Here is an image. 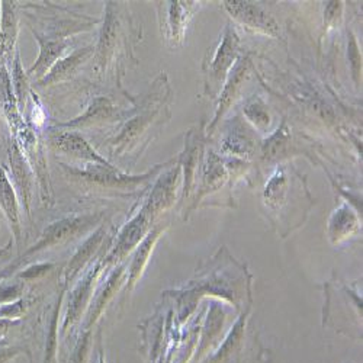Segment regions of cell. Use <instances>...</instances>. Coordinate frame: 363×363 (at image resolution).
I'll use <instances>...</instances> for the list:
<instances>
[{"label":"cell","mask_w":363,"mask_h":363,"mask_svg":"<svg viewBox=\"0 0 363 363\" xmlns=\"http://www.w3.org/2000/svg\"><path fill=\"white\" fill-rule=\"evenodd\" d=\"M304 148H299L294 140L292 130L284 119L282 124L259 144V157L263 163H285L291 160V155L302 153Z\"/></svg>","instance_id":"cell-21"},{"label":"cell","mask_w":363,"mask_h":363,"mask_svg":"<svg viewBox=\"0 0 363 363\" xmlns=\"http://www.w3.org/2000/svg\"><path fill=\"white\" fill-rule=\"evenodd\" d=\"M151 224H153V220L147 216L143 208H140L137 214L131 217V220L116 234L115 243L102 259L104 269L121 264L131 253H134L145 235L151 231Z\"/></svg>","instance_id":"cell-13"},{"label":"cell","mask_w":363,"mask_h":363,"mask_svg":"<svg viewBox=\"0 0 363 363\" xmlns=\"http://www.w3.org/2000/svg\"><path fill=\"white\" fill-rule=\"evenodd\" d=\"M47 145L60 162H70V164H113L105 156H102L82 134L74 131L60 130L50 125L47 130Z\"/></svg>","instance_id":"cell-8"},{"label":"cell","mask_w":363,"mask_h":363,"mask_svg":"<svg viewBox=\"0 0 363 363\" xmlns=\"http://www.w3.org/2000/svg\"><path fill=\"white\" fill-rule=\"evenodd\" d=\"M63 177L69 185L82 194L101 196H134L147 192L157 174L169 164V162L156 164L141 174H130L118 166H104L95 163L70 164L57 160Z\"/></svg>","instance_id":"cell-3"},{"label":"cell","mask_w":363,"mask_h":363,"mask_svg":"<svg viewBox=\"0 0 363 363\" xmlns=\"http://www.w3.org/2000/svg\"><path fill=\"white\" fill-rule=\"evenodd\" d=\"M98 363H105V362H104V356H102V353H99V359H98Z\"/></svg>","instance_id":"cell-35"},{"label":"cell","mask_w":363,"mask_h":363,"mask_svg":"<svg viewBox=\"0 0 363 363\" xmlns=\"http://www.w3.org/2000/svg\"><path fill=\"white\" fill-rule=\"evenodd\" d=\"M182 184H184L182 166L177 159H172L169 160V164L157 174L153 184H151L148 196L141 205L153 223L164 211L170 209L176 203L177 192L182 195Z\"/></svg>","instance_id":"cell-9"},{"label":"cell","mask_w":363,"mask_h":363,"mask_svg":"<svg viewBox=\"0 0 363 363\" xmlns=\"http://www.w3.org/2000/svg\"><path fill=\"white\" fill-rule=\"evenodd\" d=\"M0 209H2V213L11 227L16 247L21 249V245H22V220H21L22 206L19 203V198L12 185L11 177L6 172V167L2 163H0Z\"/></svg>","instance_id":"cell-24"},{"label":"cell","mask_w":363,"mask_h":363,"mask_svg":"<svg viewBox=\"0 0 363 363\" xmlns=\"http://www.w3.org/2000/svg\"><path fill=\"white\" fill-rule=\"evenodd\" d=\"M343 2H327L324 8V33L336 28L343 18Z\"/></svg>","instance_id":"cell-29"},{"label":"cell","mask_w":363,"mask_h":363,"mask_svg":"<svg viewBox=\"0 0 363 363\" xmlns=\"http://www.w3.org/2000/svg\"><path fill=\"white\" fill-rule=\"evenodd\" d=\"M202 2H156L160 34L169 48H179L186 38L188 25Z\"/></svg>","instance_id":"cell-10"},{"label":"cell","mask_w":363,"mask_h":363,"mask_svg":"<svg viewBox=\"0 0 363 363\" xmlns=\"http://www.w3.org/2000/svg\"><path fill=\"white\" fill-rule=\"evenodd\" d=\"M131 106H123L112 95H95L80 115L65 123H54L51 127L79 134L118 127L128 115Z\"/></svg>","instance_id":"cell-7"},{"label":"cell","mask_w":363,"mask_h":363,"mask_svg":"<svg viewBox=\"0 0 363 363\" xmlns=\"http://www.w3.org/2000/svg\"><path fill=\"white\" fill-rule=\"evenodd\" d=\"M104 214L102 213H89V214H74L65 218H60L57 221H52L48 224L43 233L40 234L35 243L26 249L16 262L11 263L9 266L0 270V278L6 279L9 278L16 267H19L23 262L31 259L37 255H41L48 250H54L58 247H63L67 243H72L73 240L82 237L83 234H87L92 231L95 227H99L102 221Z\"/></svg>","instance_id":"cell-5"},{"label":"cell","mask_w":363,"mask_h":363,"mask_svg":"<svg viewBox=\"0 0 363 363\" xmlns=\"http://www.w3.org/2000/svg\"><path fill=\"white\" fill-rule=\"evenodd\" d=\"M240 55V35L231 22H228L220 40L208 48L203 63V95L209 99H218L223 86Z\"/></svg>","instance_id":"cell-6"},{"label":"cell","mask_w":363,"mask_h":363,"mask_svg":"<svg viewBox=\"0 0 363 363\" xmlns=\"http://www.w3.org/2000/svg\"><path fill=\"white\" fill-rule=\"evenodd\" d=\"M22 294H23V284H19V282L12 284L4 279L0 282V307L8 306L11 302L21 299Z\"/></svg>","instance_id":"cell-31"},{"label":"cell","mask_w":363,"mask_h":363,"mask_svg":"<svg viewBox=\"0 0 363 363\" xmlns=\"http://www.w3.org/2000/svg\"><path fill=\"white\" fill-rule=\"evenodd\" d=\"M252 73H253V67H252V62H250L249 55L240 54L233 70L228 74L225 84L223 86L221 92L218 95L216 115H214L213 121L209 123V125L205 128L206 138H211L214 135V133L217 131L224 116L237 104V101L241 98V95H243V90H245L246 84L249 83Z\"/></svg>","instance_id":"cell-12"},{"label":"cell","mask_w":363,"mask_h":363,"mask_svg":"<svg viewBox=\"0 0 363 363\" xmlns=\"http://www.w3.org/2000/svg\"><path fill=\"white\" fill-rule=\"evenodd\" d=\"M22 11L21 21L28 26L31 34L54 40H74L73 37L94 31L102 19L87 15H79L66 8L51 5L50 2L19 5Z\"/></svg>","instance_id":"cell-4"},{"label":"cell","mask_w":363,"mask_h":363,"mask_svg":"<svg viewBox=\"0 0 363 363\" xmlns=\"http://www.w3.org/2000/svg\"><path fill=\"white\" fill-rule=\"evenodd\" d=\"M127 284V267L125 264H116L111 267L109 275L106 279L99 285V288L95 291L92 301L86 313V320L83 323V328L89 331L92 328L96 321L102 317L105 308L108 307L109 302L113 299L115 294Z\"/></svg>","instance_id":"cell-20"},{"label":"cell","mask_w":363,"mask_h":363,"mask_svg":"<svg viewBox=\"0 0 363 363\" xmlns=\"http://www.w3.org/2000/svg\"><path fill=\"white\" fill-rule=\"evenodd\" d=\"M94 55H95V45L74 48L62 60H58V62L52 66V69L47 73L45 77L34 83L35 89H47L51 86H58L73 80L86 65L94 62Z\"/></svg>","instance_id":"cell-18"},{"label":"cell","mask_w":363,"mask_h":363,"mask_svg":"<svg viewBox=\"0 0 363 363\" xmlns=\"http://www.w3.org/2000/svg\"><path fill=\"white\" fill-rule=\"evenodd\" d=\"M35 41L40 45V54L35 60V63L26 70V74L31 80V83L40 82L43 77L47 76V73L52 69V66L62 60L65 55H67L70 48L73 47L74 40H54L41 37L38 34H33Z\"/></svg>","instance_id":"cell-23"},{"label":"cell","mask_w":363,"mask_h":363,"mask_svg":"<svg viewBox=\"0 0 363 363\" xmlns=\"http://www.w3.org/2000/svg\"><path fill=\"white\" fill-rule=\"evenodd\" d=\"M205 128L206 127H205L203 119L199 124L189 128L185 134L184 150H182L179 156L176 157L182 166V176H184V184H182V195H180L182 202H185L189 198L191 192L196 185V176L203 157V151H205V141H206Z\"/></svg>","instance_id":"cell-15"},{"label":"cell","mask_w":363,"mask_h":363,"mask_svg":"<svg viewBox=\"0 0 363 363\" xmlns=\"http://www.w3.org/2000/svg\"><path fill=\"white\" fill-rule=\"evenodd\" d=\"M11 247H12V240L9 241V243L5 247H0V259H4L11 252Z\"/></svg>","instance_id":"cell-34"},{"label":"cell","mask_w":363,"mask_h":363,"mask_svg":"<svg viewBox=\"0 0 363 363\" xmlns=\"http://www.w3.org/2000/svg\"><path fill=\"white\" fill-rule=\"evenodd\" d=\"M102 259H98V262L90 264L82 279L77 282V285L73 288L69 296L67 302V308L65 313V321H63V333L72 330L74 324L80 321L83 317L84 311H87L90 301H92V296L95 294V284L99 279V275L102 274L104 266H102Z\"/></svg>","instance_id":"cell-17"},{"label":"cell","mask_w":363,"mask_h":363,"mask_svg":"<svg viewBox=\"0 0 363 363\" xmlns=\"http://www.w3.org/2000/svg\"><path fill=\"white\" fill-rule=\"evenodd\" d=\"M6 156H8V166H5L6 172L16 191L22 209L25 211L26 217L31 218V208H33L34 195L37 191L35 188L38 186L37 177L33 172L31 164H29L25 155L22 153L21 147L16 144V141L11 135L6 138Z\"/></svg>","instance_id":"cell-11"},{"label":"cell","mask_w":363,"mask_h":363,"mask_svg":"<svg viewBox=\"0 0 363 363\" xmlns=\"http://www.w3.org/2000/svg\"><path fill=\"white\" fill-rule=\"evenodd\" d=\"M223 8L233 18V21L246 28L247 31L275 40L282 38L281 25L262 6L252 2H245V0H225V2H223Z\"/></svg>","instance_id":"cell-14"},{"label":"cell","mask_w":363,"mask_h":363,"mask_svg":"<svg viewBox=\"0 0 363 363\" xmlns=\"http://www.w3.org/2000/svg\"><path fill=\"white\" fill-rule=\"evenodd\" d=\"M101 19L92 69L99 80H111L124 90L123 77L138 66L135 45L141 43L143 26L125 2H106Z\"/></svg>","instance_id":"cell-2"},{"label":"cell","mask_w":363,"mask_h":363,"mask_svg":"<svg viewBox=\"0 0 363 363\" xmlns=\"http://www.w3.org/2000/svg\"><path fill=\"white\" fill-rule=\"evenodd\" d=\"M166 227L157 225L151 228V231L145 235V238L138 245V247L134 250L133 259L130 266L127 267V292H131L135 285L140 282L144 270L150 262V256L153 253L160 235L164 233Z\"/></svg>","instance_id":"cell-25"},{"label":"cell","mask_w":363,"mask_h":363,"mask_svg":"<svg viewBox=\"0 0 363 363\" xmlns=\"http://www.w3.org/2000/svg\"><path fill=\"white\" fill-rule=\"evenodd\" d=\"M51 269H52L51 263H35L33 266L26 267L25 270L19 272L18 277L23 281H35V279L47 275Z\"/></svg>","instance_id":"cell-32"},{"label":"cell","mask_w":363,"mask_h":363,"mask_svg":"<svg viewBox=\"0 0 363 363\" xmlns=\"http://www.w3.org/2000/svg\"><path fill=\"white\" fill-rule=\"evenodd\" d=\"M19 15L18 2L4 0L0 2V65L9 70L18 50Z\"/></svg>","instance_id":"cell-22"},{"label":"cell","mask_w":363,"mask_h":363,"mask_svg":"<svg viewBox=\"0 0 363 363\" xmlns=\"http://www.w3.org/2000/svg\"><path fill=\"white\" fill-rule=\"evenodd\" d=\"M328 237L333 245H339L359 231V220L354 211L342 203L328 220Z\"/></svg>","instance_id":"cell-27"},{"label":"cell","mask_w":363,"mask_h":363,"mask_svg":"<svg viewBox=\"0 0 363 363\" xmlns=\"http://www.w3.org/2000/svg\"><path fill=\"white\" fill-rule=\"evenodd\" d=\"M106 235L108 231L105 228V225H99L92 234H90L82 246L76 250V253L73 255V257L70 259V262L67 263L65 274H63V279H65V285H70L73 284V281H76L82 272H86V269L95 263V259H101L104 257V249H105V241H106Z\"/></svg>","instance_id":"cell-19"},{"label":"cell","mask_w":363,"mask_h":363,"mask_svg":"<svg viewBox=\"0 0 363 363\" xmlns=\"http://www.w3.org/2000/svg\"><path fill=\"white\" fill-rule=\"evenodd\" d=\"M259 144L256 131L240 115H235L224 125L218 153L249 162L257 155Z\"/></svg>","instance_id":"cell-16"},{"label":"cell","mask_w":363,"mask_h":363,"mask_svg":"<svg viewBox=\"0 0 363 363\" xmlns=\"http://www.w3.org/2000/svg\"><path fill=\"white\" fill-rule=\"evenodd\" d=\"M22 349L19 347H0V363L11 362L16 354L21 353Z\"/></svg>","instance_id":"cell-33"},{"label":"cell","mask_w":363,"mask_h":363,"mask_svg":"<svg viewBox=\"0 0 363 363\" xmlns=\"http://www.w3.org/2000/svg\"><path fill=\"white\" fill-rule=\"evenodd\" d=\"M349 35V62H350V70H352V76L354 79V83L359 84L360 83V76H362V55L359 51V45L357 41L354 38V35L352 33H347Z\"/></svg>","instance_id":"cell-30"},{"label":"cell","mask_w":363,"mask_h":363,"mask_svg":"<svg viewBox=\"0 0 363 363\" xmlns=\"http://www.w3.org/2000/svg\"><path fill=\"white\" fill-rule=\"evenodd\" d=\"M173 89L164 72L153 80L145 92L135 98L125 119L108 138L112 159L135 164L144 151L172 118Z\"/></svg>","instance_id":"cell-1"},{"label":"cell","mask_w":363,"mask_h":363,"mask_svg":"<svg viewBox=\"0 0 363 363\" xmlns=\"http://www.w3.org/2000/svg\"><path fill=\"white\" fill-rule=\"evenodd\" d=\"M243 116L246 123L259 134L267 137L274 133V116L269 105L259 95H252L243 102Z\"/></svg>","instance_id":"cell-26"},{"label":"cell","mask_w":363,"mask_h":363,"mask_svg":"<svg viewBox=\"0 0 363 363\" xmlns=\"http://www.w3.org/2000/svg\"><path fill=\"white\" fill-rule=\"evenodd\" d=\"M11 80H12V89H13V95H15L18 108L21 113L25 116L29 98H31V94H33V86H31V80H29L26 72L22 67L19 51L16 52L13 63L11 66Z\"/></svg>","instance_id":"cell-28"}]
</instances>
